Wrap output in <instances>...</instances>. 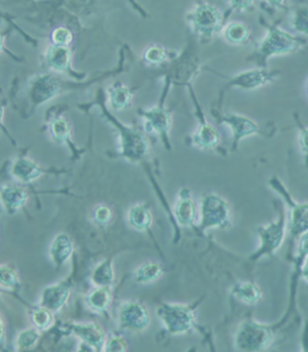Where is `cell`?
<instances>
[{
  "label": "cell",
  "mask_w": 308,
  "mask_h": 352,
  "mask_svg": "<svg viewBox=\"0 0 308 352\" xmlns=\"http://www.w3.org/2000/svg\"><path fill=\"white\" fill-rule=\"evenodd\" d=\"M267 32L258 44L256 60L260 67H267L270 58L300 51L308 43L307 38L284 30L278 23H267Z\"/></svg>",
  "instance_id": "6da1fadb"
},
{
  "label": "cell",
  "mask_w": 308,
  "mask_h": 352,
  "mask_svg": "<svg viewBox=\"0 0 308 352\" xmlns=\"http://www.w3.org/2000/svg\"><path fill=\"white\" fill-rule=\"evenodd\" d=\"M275 324L247 318L240 322L234 336V349L241 352H260L269 349L278 333Z\"/></svg>",
  "instance_id": "7a4b0ae2"
},
{
  "label": "cell",
  "mask_w": 308,
  "mask_h": 352,
  "mask_svg": "<svg viewBox=\"0 0 308 352\" xmlns=\"http://www.w3.org/2000/svg\"><path fill=\"white\" fill-rule=\"evenodd\" d=\"M201 300L198 302L184 304V302H161L157 307V318L164 329L172 336H183L194 330L197 319V308Z\"/></svg>",
  "instance_id": "3957f363"
},
{
  "label": "cell",
  "mask_w": 308,
  "mask_h": 352,
  "mask_svg": "<svg viewBox=\"0 0 308 352\" xmlns=\"http://www.w3.org/2000/svg\"><path fill=\"white\" fill-rule=\"evenodd\" d=\"M287 232H289V220H287L285 210L280 207L276 220L258 226L256 229L258 248L251 254V261L256 262L267 256H274L285 241Z\"/></svg>",
  "instance_id": "277c9868"
},
{
  "label": "cell",
  "mask_w": 308,
  "mask_h": 352,
  "mask_svg": "<svg viewBox=\"0 0 308 352\" xmlns=\"http://www.w3.org/2000/svg\"><path fill=\"white\" fill-rule=\"evenodd\" d=\"M232 225V212L228 201L216 192L201 198L197 227L201 232L209 229H228Z\"/></svg>",
  "instance_id": "5b68a950"
},
{
  "label": "cell",
  "mask_w": 308,
  "mask_h": 352,
  "mask_svg": "<svg viewBox=\"0 0 308 352\" xmlns=\"http://www.w3.org/2000/svg\"><path fill=\"white\" fill-rule=\"evenodd\" d=\"M269 186L283 198L286 206L289 207V234L294 243L304 232L308 231V201L300 203L295 201L289 190L276 176L269 179Z\"/></svg>",
  "instance_id": "8992f818"
},
{
  "label": "cell",
  "mask_w": 308,
  "mask_h": 352,
  "mask_svg": "<svg viewBox=\"0 0 308 352\" xmlns=\"http://www.w3.org/2000/svg\"><path fill=\"white\" fill-rule=\"evenodd\" d=\"M186 21L192 32L204 38H210L219 33L223 27L221 11L208 3H196L186 14Z\"/></svg>",
  "instance_id": "52a82bcc"
},
{
  "label": "cell",
  "mask_w": 308,
  "mask_h": 352,
  "mask_svg": "<svg viewBox=\"0 0 308 352\" xmlns=\"http://www.w3.org/2000/svg\"><path fill=\"white\" fill-rule=\"evenodd\" d=\"M117 324L119 329L124 331L143 333L151 324V315L146 306L140 300H124L119 305L117 311Z\"/></svg>",
  "instance_id": "ba28073f"
},
{
  "label": "cell",
  "mask_w": 308,
  "mask_h": 352,
  "mask_svg": "<svg viewBox=\"0 0 308 352\" xmlns=\"http://www.w3.org/2000/svg\"><path fill=\"white\" fill-rule=\"evenodd\" d=\"M120 137V151L124 159L131 162H141L148 153V144L142 133L115 121Z\"/></svg>",
  "instance_id": "9c48e42d"
},
{
  "label": "cell",
  "mask_w": 308,
  "mask_h": 352,
  "mask_svg": "<svg viewBox=\"0 0 308 352\" xmlns=\"http://www.w3.org/2000/svg\"><path fill=\"white\" fill-rule=\"evenodd\" d=\"M280 75L278 69H269L267 67L247 69V71L240 72L230 78L229 86L241 88L245 91H254L272 84L278 80Z\"/></svg>",
  "instance_id": "30bf717a"
},
{
  "label": "cell",
  "mask_w": 308,
  "mask_h": 352,
  "mask_svg": "<svg viewBox=\"0 0 308 352\" xmlns=\"http://www.w3.org/2000/svg\"><path fill=\"white\" fill-rule=\"evenodd\" d=\"M73 287L74 284L71 276L45 286L40 294L38 305L49 308L54 314L58 313L69 302Z\"/></svg>",
  "instance_id": "8fae6325"
},
{
  "label": "cell",
  "mask_w": 308,
  "mask_h": 352,
  "mask_svg": "<svg viewBox=\"0 0 308 352\" xmlns=\"http://www.w3.org/2000/svg\"><path fill=\"white\" fill-rule=\"evenodd\" d=\"M69 330L80 339L82 346H86V349L93 351L104 350L107 333L98 322H73L69 324Z\"/></svg>",
  "instance_id": "7c38bea8"
},
{
  "label": "cell",
  "mask_w": 308,
  "mask_h": 352,
  "mask_svg": "<svg viewBox=\"0 0 308 352\" xmlns=\"http://www.w3.org/2000/svg\"><path fill=\"white\" fill-rule=\"evenodd\" d=\"M219 120L220 122H223L230 128L234 151L236 150L242 139L251 135H261L262 130L260 124L247 116L240 115V113H227L221 116Z\"/></svg>",
  "instance_id": "4fadbf2b"
},
{
  "label": "cell",
  "mask_w": 308,
  "mask_h": 352,
  "mask_svg": "<svg viewBox=\"0 0 308 352\" xmlns=\"http://www.w3.org/2000/svg\"><path fill=\"white\" fill-rule=\"evenodd\" d=\"M173 212L175 221L181 227L188 228V227H192L198 223L199 207L192 199V192L190 190L183 188L179 192Z\"/></svg>",
  "instance_id": "5bb4252c"
},
{
  "label": "cell",
  "mask_w": 308,
  "mask_h": 352,
  "mask_svg": "<svg viewBox=\"0 0 308 352\" xmlns=\"http://www.w3.org/2000/svg\"><path fill=\"white\" fill-rule=\"evenodd\" d=\"M141 117L146 119V129L148 132H155L160 137L166 140L170 129V115L168 110L163 107L150 108L142 110Z\"/></svg>",
  "instance_id": "9a60e30c"
},
{
  "label": "cell",
  "mask_w": 308,
  "mask_h": 352,
  "mask_svg": "<svg viewBox=\"0 0 308 352\" xmlns=\"http://www.w3.org/2000/svg\"><path fill=\"white\" fill-rule=\"evenodd\" d=\"M10 174L21 184H29L40 179L44 174V170L30 157H21L14 160L11 165Z\"/></svg>",
  "instance_id": "2e32d148"
},
{
  "label": "cell",
  "mask_w": 308,
  "mask_h": 352,
  "mask_svg": "<svg viewBox=\"0 0 308 352\" xmlns=\"http://www.w3.org/2000/svg\"><path fill=\"white\" fill-rule=\"evenodd\" d=\"M74 252V243L71 236L65 232H60L53 238L49 248L51 261L56 267H62L69 261Z\"/></svg>",
  "instance_id": "e0dca14e"
},
{
  "label": "cell",
  "mask_w": 308,
  "mask_h": 352,
  "mask_svg": "<svg viewBox=\"0 0 308 352\" xmlns=\"http://www.w3.org/2000/svg\"><path fill=\"white\" fill-rule=\"evenodd\" d=\"M1 203L8 214H14L19 212L27 204L28 192L25 187L16 184H7L1 187Z\"/></svg>",
  "instance_id": "ac0fdd59"
},
{
  "label": "cell",
  "mask_w": 308,
  "mask_h": 352,
  "mask_svg": "<svg viewBox=\"0 0 308 352\" xmlns=\"http://www.w3.org/2000/svg\"><path fill=\"white\" fill-rule=\"evenodd\" d=\"M231 296L248 306H254L261 302L263 292L261 287L251 280H239L230 287Z\"/></svg>",
  "instance_id": "d6986e66"
},
{
  "label": "cell",
  "mask_w": 308,
  "mask_h": 352,
  "mask_svg": "<svg viewBox=\"0 0 308 352\" xmlns=\"http://www.w3.org/2000/svg\"><path fill=\"white\" fill-rule=\"evenodd\" d=\"M221 137L216 126L203 121L192 135V146L199 150H212L220 143Z\"/></svg>",
  "instance_id": "ffe728a7"
},
{
  "label": "cell",
  "mask_w": 308,
  "mask_h": 352,
  "mask_svg": "<svg viewBox=\"0 0 308 352\" xmlns=\"http://www.w3.org/2000/svg\"><path fill=\"white\" fill-rule=\"evenodd\" d=\"M126 220L131 228L143 232V231L151 228L152 223H153V216L146 204L137 203L128 209Z\"/></svg>",
  "instance_id": "44dd1931"
},
{
  "label": "cell",
  "mask_w": 308,
  "mask_h": 352,
  "mask_svg": "<svg viewBox=\"0 0 308 352\" xmlns=\"http://www.w3.org/2000/svg\"><path fill=\"white\" fill-rule=\"evenodd\" d=\"M58 89H60V84L55 78L51 76L38 77L34 82L31 91L33 104H41L47 102L58 94Z\"/></svg>",
  "instance_id": "7402d4cb"
},
{
  "label": "cell",
  "mask_w": 308,
  "mask_h": 352,
  "mask_svg": "<svg viewBox=\"0 0 308 352\" xmlns=\"http://www.w3.org/2000/svg\"><path fill=\"white\" fill-rule=\"evenodd\" d=\"M44 60L49 69L54 72H65L71 65L72 54L69 47L50 45L44 53Z\"/></svg>",
  "instance_id": "603a6c76"
},
{
  "label": "cell",
  "mask_w": 308,
  "mask_h": 352,
  "mask_svg": "<svg viewBox=\"0 0 308 352\" xmlns=\"http://www.w3.org/2000/svg\"><path fill=\"white\" fill-rule=\"evenodd\" d=\"M113 293L111 287H102L95 286L87 296H86V305L97 314L106 313L113 304Z\"/></svg>",
  "instance_id": "cb8c5ba5"
},
{
  "label": "cell",
  "mask_w": 308,
  "mask_h": 352,
  "mask_svg": "<svg viewBox=\"0 0 308 352\" xmlns=\"http://www.w3.org/2000/svg\"><path fill=\"white\" fill-rule=\"evenodd\" d=\"M220 33L225 38V41L232 45L245 44L251 36L250 28L245 25V22L241 21L228 22L227 25H223Z\"/></svg>",
  "instance_id": "d4e9b609"
},
{
  "label": "cell",
  "mask_w": 308,
  "mask_h": 352,
  "mask_svg": "<svg viewBox=\"0 0 308 352\" xmlns=\"http://www.w3.org/2000/svg\"><path fill=\"white\" fill-rule=\"evenodd\" d=\"M94 286L111 287L115 282V269H113V258H104L94 267L89 276Z\"/></svg>",
  "instance_id": "484cf974"
},
{
  "label": "cell",
  "mask_w": 308,
  "mask_h": 352,
  "mask_svg": "<svg viewBox=\"0 0 308 352\" xmlns=\"http://www.w3.org/2000/svg\"><path fill=\"white\" fill-rule=\"evenodd\" d=\"M164 274V267L157 261H148L141 264L133 272V280L138 284H151L157 282Z\"/></svg>",
  "instance_id": "4316f807"
},
{
  "label": "cell",
  "mask_w": 308,
  "mask_h": 352,
  "mask_svg": "<svg viewBox=\"0 0 308 352\" xmlns=\"http://www.w3.org/2000/svg\"><path fill=\"white\" fill-rule=\"evenodd\" d=\"M289 27L295 36L308 38V6H296L291 10Z\"/></svg>",
  "instance_id": "83f0119b"
},
{
  "label": "cell",
  "mask_w": 308,
  "mask_h": 352,
  "mask_svg": "<svg viewBox=\"0 0 308 352\" xmlns=\"http://www.w3.org/2000/svg\"><path fill=\"white\" fill-rule=\"evenodd\" d=\"M108 95H109L110 106L117 111L126 109L131 102V91L121 82L113 84L111 87H109Z\"/></svg>",
  "instance_id": "f1b7e54d"
},
{
  "label": "cell",
  "mask_w": 308,
  "mask_h": 352,
  "mask_svg": "<svg viewBox=\"0 0 308 352\" xmlns=\"http://www.w3.org/2000/svg\"><path fill=\"white\" fill-rule=\"evenodd\" d=\"M41 330L38 328L29 327L22 330L16 336V341H14V348L16 351H27L31 350L38 344V340L41 338Z\"/></svg>",
  "instance_id": "f546056e"
},
{
  "label": "cell",
  "mask_w": 308,
  "mask_h": 352,
  "mask_svg": "<svg viewBox=\"0 0 308 352\" xmlns=\"http://www.w3.org/2000/svg\"><path fill=\"white\" fill-rule=\"evenodd\" d=\"M30 319L34 327L41 331H45L52 327L54 324V313L50 311L49 308L38 305L31 311Z\"/></svg>",
  "instance_id": "4dcf8cb0"
},
{
  "label": "cell",
  "mask_w": 308,
  "mask_h": 352,
  "mask_svg": "<svg viewBox=\"0 0 308 352\" xmlns=\"http://www.w3.org/2000/svg\"><path fill=\"white\" fill-rule=\"evenodd\" d=\"M50 132L55 141L67 142L71 138V124L64 117H55L50 122Z\"/></svg>",
  "instance_id": "1f68e13d"
},
{
  "label": "cell",
  "mask_w": 308,
  "mask_h": 352,
  "mask_svg": "<svg viewBox=\"0 0 308 352\" xmlns=\"http://www.w3.org/2000/svg\"><path fill=\"white\" fill-rule=\"evenodd\" d=\"M0 285L1 289L16 291L20 286V278L16 267L11 264L3 263L0 267Z\"/></svg>",
  "instance_id": "d6a6232c"
},
{
  "label": "cell",
  "mask_w": 308,
  "mask_h": 352,
  "mask_svg": "<svg viewBox=\"0 0 308 352\" xmlns=\"http://www.w3.org/2000/svg\"><path fill=\"white\" fill-rule=\"evenodd\" d=\"M296 242V252L293 258V261H294V274L293 275L300 278V267H302L304 260L308 256V231L304 232Z\"/></svg>",
  "instance_id": "836d02e7"
},
{
  "label": "cell",
  "mask_w": 308,
  "mask_h": 352,
  "mask_svg": "<svg viewBox=\"0 0 308 352\" xmlns=\"http://www.w3.org/2000/svg\"><path fill=\"white\" fill-rule=\"evenodd\" d=\"M129 349V342L124 336L111 333L107 336V340L104 344V351L108 352H124Z\"/></svg>",
  "instance_id": "e575fe53"
},
{
  "label": "cell",
  "mask_w": 308,
  "mask_h": 352,
  "mask_svg": "<svg viewBox=\"0 0 308 352\" xmlns=\"http://www.w3.org/2000/svg\"><path fill=\"white\" fill-rule=\"evenodd\" d=\"M113 216V210L107 205L102 204V205L95 207L91 218H93L94 223H96L97 226L104 227V226H107L111 221Z\"/></svg>",
  "instance_id": "d590c367"
},
{
  "label": "cell",
  "mask_w": 308,
  "mask_h": 352,
  "mask_svg": "<svg viewBox=\"0 0 308 352\" xmlns=\"http://www.w3.org/2000/svg\"><path fill=\"white\" fill-rule=\"evenodd\" d=\"M166 58H168L166 51L161 45H152L144 52V60L153 65L163 63Z\"/></svg>",
  "instance_id": "8d00e7d4"
},
{
  "label": "cell",
  "mask_w": 308,
  "mask_h": 352,
  "mask_svg": "<svg viewBox=\"0 0 308 352\" xmlns=\"http://www.w3.org/2000/svg\"><path fill=\"white\" fill-rule=\"evenodd\" d=\"M52 41L55 45L60 47H69L73 41V34L71 30L65 27H58L53 31Z\"/></svg>",
  "instance_id": "74e56055"
},
{
  "label": "cell",
  "mask_w": 308,
  "mask_h": 352,
  "mask_svg": "<svg viewBox=\"0 0 308 352\" xmlns=\"http://www.w3.org/2000/svg\"><path fill=\"white\" fill-rule=\"evenodd\" d=\"M296 122L298 126V144L308 168V126H304L300 121L296 120Z\"/></svg>",
  "instance_id": "f35d334b"
},
{
  "label": "cell",
  "mask_w": 308,
  "mask_h": 352,
  "mask_svg": "<svg viewBox=\"0 0 308 352\" xmlns=\"http://www.w3.org/2000/svg\"><path fill=\"white\" fill-rule=\"evenodd\" d=\"M228 5L230 6L231 8L234 9V10L247 11L248 9L254 6V3H251V1L245 3H245H229Z\"/></svg>",
  "instance_id": "ab89813d"
},
{
  "label": "cell",
  "mask_w": 308,
  "mask_h": 352,
  "mask_svg": "<svg viewBox=\"0 0 308 352\" xmlns=\"http://www.w3.org/2000/svg\"><path fill=\"white\" fill-rule=\"evenodd\" d=\"M300 278H302L308 285V256L304 260V262L302 263V267H300Z\"/></svg>",
  "instance_id": "60d3db41"
},
{
  "label": "cell",
  "mask_w": 308,
  "mask_h": 352,
  "mask_svg": "<svg viewBox=\"0 0 308 352\" xmlns=\"http://www.w3.org/2000/svg\"><path fill=\"white\" fill-rule=\"evenodd\" d=\"M6 342V322L3 316L1 317V346H5Z\"/></svg>",
  "instance_id": "b9f144b4"
},
{
  "label": "cell",
  "mask_w": 308,
  "mask_h": 352,
  "mask_svg": "<svg viewBox=\"0 0 308 352\" xmlns=\"http://www.w3.org/2000/svg\"><path fill=\"white\" fill-rule=\"evenodd\" d=\"M307 95H308V80H307Z\"/></svg>",
  "instance_id": "7bdbcfd3"
}]
</instances>
